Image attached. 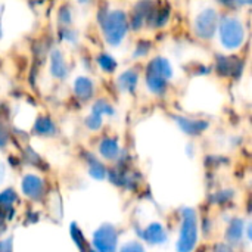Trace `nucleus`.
<instances>
[{
  "instance_id": "f257e3e1",
  "label": "nucleus",
  "mask_w": 252,
  "mask_h": 252,
  "mask_svg": "<svg viewBox=\"0 0 252 252\" xmlns=\"http://www.w3.org/2000/svg\"><path fill=\"white\" fill-rule=\"evenodd\" d=\"M196 242V220L195 214L192 211L185 213L183 219V226L180 232V242H179V250L183 252L190 251Z\"/></svg>"
},
{
  "instance_id": "f03ea898",
  "label": "nucleus",
  "mask_w": 252,
  "mask_h": 252,
  "mask_svg": "<svg viewBox=\"0 0 252 252\" xmlns=\"http://www.w3.org/2000/svg\"><path fill=\"white\" fill-rule=\"evenodd\" d=\"M126 18L123 12L111 13L105 21V32L109 43L117 44L126 34Z\"/></svg>"
},
{
  "instance_id": "7ed1b4c3",
  "label": "nucleus",
  "mask_w": 252,
  "mask_h": 252,
  "mask_svg": "<svg viewBox=\"0 0 252 252\" xmlns=\"http://www.w3.org/2000/svg\"><path fill=\"white\" fill-rule=\"evenodd\" d=\"M221 38L227 47H230V49L238 47L244 38V31H242L241 24L232 18L224 19V22L221 24Z\"/></svg>"
},
{
  "instance_id": "20e7f679",
  "label": "nucleus",
  "mask_w": 252,
  "mask_h": 252,
  "mask_svg": "<svg viewBox=\"0 0 252 252\" xmlns=\"http://www.w3.org/2000/svg\"><path fill=\"white\" fill-rule=\"evenodd\" d=\"M117 235L112 226H103L94 235V247L99 252H114Z\"/></svg>"
},
{
  "instance_id": "39448f33",
  "label": "nucleus",
  "mask_w": 252,
  "mask_h": 252,
  "mask_svg": "<svg viewBox=\"0 0 252 252\" xmlns=\"http://www.w3.org/2000/svg\"><path fill=\"white\" fill-rule=\"evenodd\" d=\"M216 13L214 10H208L202 13L196 21V30L201 34V37H210L216 30Z\"/></svg>"
},
{
  "instance_id": "423d86ee",
  "label": "nucleus",
  "mask_w": 252,
  "mask_h": 252,
  "mask_svg": "<svg viewBox=\"0 0 252 252\" xmlns=\"http://www.w3.org/2000/svg\"><path fill=\"white\" fill-rule=\"evenodd\" d=\"M22 188H24V192L31 196V198H35L41 193V180L34 177V176H27L24 183H22Z\"/></svg>"
},
{
  "instance_id": "0eeeda50",
  "label": "nucleus",
  "mask_w": 252,
  "mask_h": 252,
  "mask_svg": "<svg viewBox=\"0 0 252 252\" xmlns=\"http://www.w3.org/2000/svg\"><path fill=\"white\" fill-rule=\"evenodd\" d=\"M74 89H75L77 96H80V97H89L92 94V92H93V86H92L90 80L83 78V77L77 80Z\"/></svg>"
},
{
  "instance_id": "6e6552de",
  "label": "nucleus",
  "mask_w": 252,
  "mask_h": 252,
  "mask_svg": "<svg viewBox=\"0 0 252 252\" xmlns=\"http://www.w3.org/2000/svg\"><path fill=\"white\" fill-rule=\"evenodd\" d=\"M145 238L149 241V242H161V241H164L165 239V235H164V230H162V227L159 226V224H154V226H151L148 230H146V233H145Z\"/></svg>"
},
{
  "instance_id": "1a4fd4ad",
  "label": "nucleus",
  "mask_w": 252,
  "mask_h": 252,
  "mask_svg": "<svg viewBox=\"0 0 252 252\" xmlns=\"http://www.w3.org/2000/svg\"><path fill=\"white\" fill-rule=\"evenodd\" d=\"M100 152L103 157L106 158H114L118 152V146L114 140H105L102 145H100Z\"/></svg>"
},
{
  "instance_id": "9d476101",
  "label": "nucleus",
  "mask_w": 252,
  "mask_h": 252,
  "mask_svg": "<svg viewBox=\"0 0 252 252\" xmlns=\"http://www.w3.org/2000/svg\"><path fill=\"white\" fill-rule=\"evenodd\" d=\"M52 69H53V74L58 75V77H62L63 75V59L61 56L59 52H55L53 53V58H52Z\"/></svg>"
},
{
  "instance_id": "9b49d317",
  "label": "nucleus",
  "mask_w": 252,
  "mask_h": 252,
  "mask_svg": "<svg viewBox=\"0 0 252 252\" xmlns=\"http://www.w3.org/2000/svg\"><path fill=\"white\" fill-rule=\"evenodd\" d=\"M53 130V124L47 118H40L37 121V131L40 133H50Z\"/></svg>"
},
{
  "instance_id": "f8f14e48",
  "label": "nucleus",
  "mask_w": 252,
  "mask_h": 252,
  "mask_svg": "<svg viewBox=\"0 0 252 252\" xmlns=\"http://www.w3.org/2000/svg\"><path fill=\"white\" fill-rule=\"evenodd\" d=\"M121 86L123 87H130L133 89L136 86V75L133 72H126L123 77H121Z\"/></svg>"
},
{
  "instance_id": "ddd939ff",
  "label": "nucleus",
  "mask_w": 252,
  "mask_h": 252,
  "mask_svg": "<svg viewBox=\"0 0 252 252\" xmlns=\"http://www.w3.org/2000/svg\"><path fill=\"white\" fill-rule=\"evenodd\" d=\"M99 63H100V66H102L103 69H106V71H112V69L115 68V62L112 61V58H109V56H106V55H102V56L99 58Z\"/></svg>"
},
{
  "instance_id": "4468645a",
  "label": "nucleus",
  "mask_w": 252,
  "mask_h": 252,
  "mask_svg": "<svg viewBox=\"0 0 252 252\" xmlns=\"http://www.w3.org/2000/svg\"><path fill=\"white\" fill-rule=\"evenodd\" d=\"M241 232H242V223L239 220L233 221L232 226H230V232H227L230 235L232 239H238L241 236Z\"/></svg>"
},
{
  "instance_id": "2eb2a0df",
  "label": "nucleus",
  "mask_w": 252,
  "mask_h": 252,
  "mask_svg": "<svg viewBox=\"0 0 252 252\" xmlns=\"http://www.w3.org/2000/svg\"><path fill=\"white\" fill-rule=\"evenodd\" d=\"M121 252H143L142 250V247L140 245H137V244H128V245H126Z\"/></svg>"
}]
</instances>
